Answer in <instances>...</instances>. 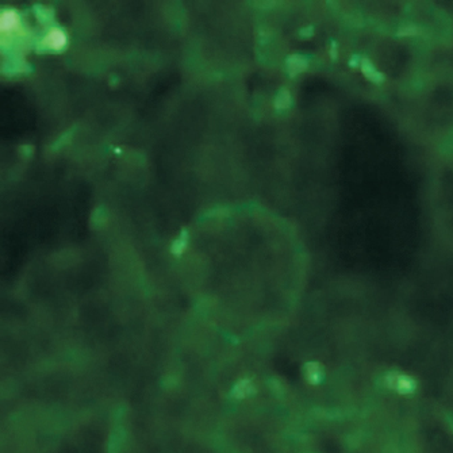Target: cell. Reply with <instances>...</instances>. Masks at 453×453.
Instances as JSON below:
<instances>
[{
    "label": "cell",
    "instance_id": "1",
    "mask_svg": "<svg viewBox=\"0 0 453 453\" xmlns=\"http://www.w3.org/2000/svg\"><path fill=\"white\" fill-rule=\"evenodd\" d=\"M385 383L388 388L395 390L402 395L413 394L417 390V381L409 375L401 373L398 371H391L385 375Z\"/></svg>",
    "mask_w": 453,
    "mask_h": 453
},
{
    "label": "cell",
    "instance_id": "2",
    "mask_svg": "<svg viewBox=\"0 0 453 453\" xmlns=\"http://www.w3.org/2000/svg\"><path fill=\"white\" fill-rule=\"evenodd\" d=\"M305 376L306 380L309 381L310 384L318 385L325 377L323 367L317 361H310L305 365Z\"/></svg>",
    "mask_w": 453,
    "mask_h": 453
},
{
    "label": "cell",
    "instance_id": "3",
    "mask_svg": "<svg viewBox=\"0 0 453 453\" xmlns=\"http://www.w3.org/2000/svg\"><path fill=\"white\" fill-rule=\"evenodd\" d=\"M45 43L50 49L60 50V49H63L67 45V35L60 29H51L47 33L46 37H45Z\"/></svg>",
    "mask_w": 453,
    "mask_h": 453
},
{
    "label": "cell",
    "instance_id": "4",
    "mask_svg": "<svg viewBox=\"0 0 453 453\" xmlns=\"http://www.w3.org/2000/svg\"><path fill=\"white\" fill-rule=\"evenodd\" d=\"M254 392H256V388L252 384V381L249 379H242V380H240L237 384L234 385L232 395H233L234 398L242 399L245 398V397H249V395H253Z\"/></svg>",
    "mask_w": 453,
    "mask_h": 453
},
{
    "label": "cell",
    "instance_id": "5",
    "mask_svg": "<svg viewBox=\"0 0 453 453\" xmlns=\"http://www.w3.org/2000/svg\"><path fill=\"white\" fill-rule=\"evenodd\" d=\"M18 25V15L11 10H6L2 13V17H0V29L3 33H7V31H11L13 29H15Z\"/></svg>",
    "mask_w": 453,
    "mask_h": 453
},
{
    "label": "cell",
    "instance_id": "6",
    "mask_svg": "<svg viewBox=\"0 0 453 453\" xmlns=\"http://www.w3.org/2000/svg\"><path fill=\"white\" fill-rule=\"evenodd\" d=\"M363 72L373 83H381V81L384 80L383 75L380 72H377L376 68L373 67V64L369 60H364L363 61Z\"/></svg>",
    "mask_w": 453,
    "mask_h": 453
},
{
    "label": "cell",
    "instance_id": "7",
    "mask_svg": "<svg viewBox=\"0 0 453 453\" xmlns=\"http://www.w3.org/2000/svg\"><path fill=\"white\" fill-rule=\"evenodd\" d=\"M306 67H307V63L301 55L295 54L288 59V71L291 72V75H297V73L305 71Z\"/></svg>",
    "mask_w": 453,
    "mask_h": 453
},
{
    "label": "cell",
    "instance_id": "8",
    "mask_svg": "<svg viewBox=\"0 0 453 453\" xmlns=\"http://www.w3.org/2000/svg\"><path fill=\"white\" fill-rule=\"evenodd\" d=\"M290 103H291V96H290V92H288L287 89H281L277 95V98H276V107H279V108H286V107L290 106Z\"/></svg>",
    "mask_w": 453,
    "mask_h": 453
},
{
    "label": "cell",
    "instance_id": "9",
    "mask_svg": "<svg viewBox=\"0 0 453 453\" xmlns=\"http://www.w3.org/2000/svg\"><path fill=\"white\" fill-rule=\"evenodd\" d=\"M184 248H186V240L182 241V238H179L178 241H175L174 246H172V252L175 254H180L184 250Z\"/></svg>",
    "mask_w": 453,
    "mask_h": 453
},
{
    "label": "cell",
    "instance_id": "10",
    "mask_svg": "<svg viewBox=\"0 0 453 453\" xmlns=\"http://www.w3.org/2000/svg\"><path fill=\"white\" fill-rule=\"evenodd\" d=\"M418 33V30L414 26H406V27H402L399 30V35H415Z\"/></svg>",
    "mask_w": 453,
    "mask_h": 453
}]
</instances>
